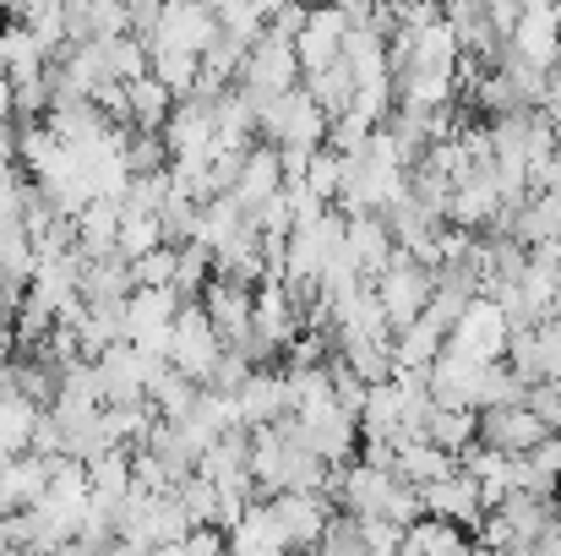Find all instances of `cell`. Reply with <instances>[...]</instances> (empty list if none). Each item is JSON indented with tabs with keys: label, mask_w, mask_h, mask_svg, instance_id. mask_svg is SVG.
Here are the masks:
<instances>
[{
	"label": "cell",
	"mask_w": 561,
	"mask_h": 556,
	"mask_svg": "<svg viewBox=\"0 0 561 556\" xmlns=\"http://www.w3.org/2000/svg\"><path fill=\"white\" fill-rule=\"evenodd\" d=\"M524 409H529L546 431H561V382H540V387H529Z\"/></svg>",
	"instance_id": "obj_37"
},
{
	"label": "cell",
	"mask_w": 561,
	"mask_h": 556,
	"mask_svg": "<svg viewBox=\"0 0 561 556\" xmlns=\"http://www.w3.org/2000/svg\"><path fill=\"white\" fill-rule=\"evenodd\" d=\"M535 350H540V376L561 382V322H535Z\"/></svg>",
	"instance_id": "obj_38"
},
{
	"label": "cell",
	"mask_w": 561,
	"mask_h": 556,
	"mask_svg": "<svg viewBox=\"0 0 561 556\" xmlns=\"http://www.w3.org/2000/svg\"><path fill=\"white\" fill-rule=\"evenodd\" d=\"M453 469H458V458L436 453L431 442H403V447L392 453V480H403L409 491H425V486L447 480Z\"/></svg>",
	"instance_id": "obj_21"
},
{
	"label": "cell",
	"mask_w": 561,
	"mask_h": 556,
	"mask_svg": "<svg viewBox=\"0 0 561 556\" xmlns=\"http://www.w3.org/2000/svg\"><path fill=\"white\" fill-rule=\"evenodd\" d=\"M289 425H295V436L306 442V453H317L328 469L350 464V453L360 447V420H355V415H344L333 398H328V404H317V409L289 415Z\"/></svg>",
	"instance_id": "obj_4"
},
{
	"label": "cell",
	"mask_w": 561,
	"mask_h": 556,
	"mask_svg": "<svg viewBox=\"0 0 561 556\" xmlns=\"http://www.w3.org/2000/svg\"><path fill=\"white\" fill-rule=\"evenodd\" d=\"M218 355H224V344H218V333H213L207 311H202V306H181L164 366L181 371V376L196 382V387H207V376H213V366H218Z\"/></svg>",
	"instance_id": "obj_5"
},
{
	"label": "cell",
	"mask_w": 561,
	"mask_h": 556,
	"mask_svg": "<svg viewBox=\"0 0 561 556\" xmlns=\"http://www.w3.org/2000/svg\"><path fill=\"white\" fill-rule=\"evenodd\" d=\"M234 404H240V425L245 431H267V425H278V420H289V393H284V371L262 366L245 376V387L234 393Z\"/></svg>",
	"instance_id": "obj_15"
},
{
	"label": "cell",
	"mask_w": 561,
	"mask_h": 556,
	"mask_svg": "<svg viewBox=\"0 0 561 556\" xmlns=\"http://www.w3.org/2000/svg\"><path fill=\"white\" fill-rule=\"evenodd\" d=\"M557 486H561V480H557Z\"/></svg>",
	"instance_id": "obj_41"
},
{
	"label": "cell",
	"mask_w": 561,
	"mask_h": 556,
	"mask_svg": "<svg viewBox=\"0 0 561 556\" xmlns=\"http://www.w3.org/2000/svg\"><path fill=\"white\" fill-rule=\"evenodd\" d=\"M207 284H213V251H202V246L191 240V246L175 251V284H170V290H175L181 306H196Z\"/></svg>",
	"instance_id": "obj_30"
},
{
	"label": "cell",
	"mask_w": 561,
	"mask_h": 556,
	"mask_svg": "<svg viewBox=\"0 0 561 556\" xmlns=\"http://www.w3.org/2000/svg\"><path fill=\"white\" fill-rule=\"evenodd\" d=\"M333 344H339L333 355L355 371L366 387H381L392 376V344H366V339H333Z\"/></svg>",
	"instance_id": "obj_29"
},
{
	"label": "cell",
	"mask_w": 561,
	"mask_h": 556,
	"mask_svg": "<svg viewBox=\"0 0 561 556\" xmlns=\"http://www.w3.org/2000/svg\"><path fill=\"white\" fill-rule=\"evenodd\" d=\"M181 552L186 556H224L229 546H224V530H191L186 541H181Z\"/></svg>",
	"instance_id": "obj_39"
},
{
	"label": "cell",
	"mask_w": 561,
	"mask_h": 556,
	"mask_svg": "<svg viewBox=\"0 0 561 556\" xmlns=\"http://www.w3.org/2000/svg\"><path fill=\"white\" fill-rule=\"evenodd\" d=\"M234 88L245 93V104H273V99L295 93V88H300L295 44H284V38L262 33V38L245 49V66H240V82H234Z\"/></svg>",
	"instance_id": "obj_1"
},
{
	"label": "cell",
	"mask_w": 561,
	"mask_h": 556,
	"mask_svg": "<svg viewBox=\"0 0 561 556\" xmlns=\"http://www.w3.org/2000/svg\"><path fill=\"white\" fill-rule=\"evenodd\" d=\"M447 333H436L425 317L409 322L403 333H392V371H431V361L442 355Z\"/></svg>",
	"instance_id": "obj_27"
},
{
	"label": "cell",
	"mask_w": 561,
	"mask_h": 556,
	"mask_svg": "<svg viewBox=\"0 0 561 556\" xmlns=\"http://www.w3.org/2000/svg\"><path fill=\"white\" fill-rule=\"evenodd\" d=\"M126 170H131V181H142V175H164V170H170V148H164V137H159V132H126Z\"/></svg>",
	"instance_id": "obj_32"
},
{
	"label": "cell",
	"mask_w": 561,
	"mask_h": 556,
	"mask_svg": "<svg viewBox=\"0 0 561 556\" xmlns=\"http://www.w3.org/2000/svg\"><path fill=\"white\" fill-rule=\"evenodd\" d=\"M82 469H88V497H93V508H99L104 519H115L121 502L131 497V447H110V453H99V458L82 464Z\"/></svg>",
	"instance_id": "obj_18"
},
{
	"label": "cell",
	"mask_w": 561,
	"mask_h": 556,
	"mask_svg": "<svg viewBox=\"0 0 561 556\" xmlns=\"http://www.w3.org/2000/svg\"><path fill=\"white\" fill-rule=\"evenodd\" d=\"M159 371H164V361H148V355H137L131 344L104 350V355L93 361L104 409H110V404H148V382H153Z\"/></svg>",
	"instance_id": "obj_7"
},
{
	"label": "cell",
	"mask_w": 561,
	"mask_h": 556,
	"mask_svg": "<svg viewBox=\"0 0 561 556\" xmlns=\"http://www.w3.org/2000/svg\"><path fill=\"white\" fill-rule=\"evenodd\" d=\"M131 279H137V290H170L175 284V246H159L142 262H131Z\"/></svg>",
	"instance_id": "obj_35"
},
{
	"label": "cell",
	"mask_w": 561,
	"mask_h": 556,
	"mask_svg": "<svg viewBox=\"0 0 561 556\" xmlns=\"http://www.w3.org/2000/svg\"><path fill=\"white\" fill-rule=\"evenodd\" d=\"M306 191H311L322 207L339 202V191H344V159H339L333 148H317V154H311V164H306Z\"/></svg>",
	"instance_id": "obj_34"
},
{
	"label": "cell",
	"mask_w": 561,
	"mask_h": 556,
	"mask_svg": "<svg viewBox=\"0 0 561 556\" xmlns=\"http://www.w3.org/2000/svg\"><path fill=\"white\" fill-rule=\"evenodd\" d=\"M159 137H164L170 159H207L213 154V137H218L213 104L207 99H175V110H170V121H164Z\"/></svg>",
	"instance_id": "obj_13"
},
{
	"label": "cell",
	"mask_w": 561,
	"mask_h": 556,
	"mask_svg": "<svg viewBox=\"0 0 561 556\" xmlns=\"http://www.w3.org/2000/svg\"><path fill=\"white\" fill-rule=\"evenodd\" d=\"M196 382H186L181 371H159L153 382H148V409H153V420H164V425H181L191 415V404H196Z\"/></svg>",
	"instance_id": "obj_25"
},
{
	"label": "cell",
	"mask_w": 561,
	"mask_h": 556,
	"mask_svg": "<svg viewBox=\"0 0 561 556\" xmlns=\"http://www.w3.org/2000/svg\"><path fill=\"white\" fill-rule=\"evenodd\" d=\"M218 38V16L213 5H159V27L148 44H164V49H186V55H207V44Z\"/></svg>",
	"instance_id": "obj_14"
},
{
	"label": "cell",
	"mask_w": 561,
	"mask_h": 556,
	"mask_svg": "<svg viewBox=\"0 0 561 556\" xmlns=\"http://www.w3.org/2000/svg\"><path fill=\"white\" fill-rule=\"evenodd\" d=\"M164 235H159V218H137V213H121V229H115V257L126 262H142L148 251H159Z\"/></svg>",
	"instance_id": "obj_33"
},
{
	"label": "cell",
	"mask_w": 561,
	"mask_h": 556,
	"mask_svg": "<svg viewBox=\"0 0 561 556\" xmlns=\"http://www.w3.org/2000/svg\"><path fill=\"white\" fill-rule=\"evenodd\" d=\"M224 546H229V556H295L267 502H251V508L240 513V524L224 535Z\"/></svg>",
	"instance_id": "obj_19"
},
{
	"label": "cell",
	"mask_w": 561,
	"mask_h": 556,
	"mask_svg": "<svg viewBox=\"0 0 561 556\" xmlns=\"http://www.w3.org/2000/svg\"><path fill=\"white\" fill-rule=\"evenodd\" d=\"M175 317H181L175 290H131V300H126V344L137 355H148V361H164Z\"/></svg>",
	"instance_id": "obj_3"
},
{
	"label": "cell",
	"mask_w": 561,
	"mask_h": 556,
	"mask_svg": "<svg viewBox=\"0 0 561 556\" xmlns=\"http://www.w3.org/2000/svg\"><path fill=\"white\" fill-rule=\"evenodd\" d=\"M546 436H557V431H546L529 409H485L474 442L491 447V453H502V458H524V453H535Z\"/></svg>",
	"instance_id": "obj_12"
},
{
	"label": "cell",
	"mask_w": 561,
	"mask_h": 556,
	"mask_svg": "<svg viewBox=\"0 0 561 556\" xmlns=\"http://www.w3.org/2000/svg\"><path fill=\"white\" fill-rule=\"evenodd\" d=\"M431 284H436V273H425V268L409 262L403 251L381 268L371 295H376V306L387 311V328H392V333H403L409 322H420V311H425V300H431Z\"/></svg>",
	"instance_id": "obj_2"
},
{
	"label": "cell",
	"mask_w": 561,
	"mask_h": 556,
	"mask_svg": "<svg viewBox=\"0 0 561 556\" xmlns=\"http://www.w3.org/2000/svg\"><path fill=\"white\" fill-rule=\"evenodd\" d=\"M344 38H350V22H344L339 5H328V11H306V27H300V38H295L300 82L317 77V71H328V66L344 55Z\"/></svg>",
	"instance_id": "obj_10"
},
{
	"label": "cell",
	"mask_w": 561,
	"mask_h": 556,
	"mask_svg": "<svg viewBox=\"0 0 561 556\" xmlns=\"http://www.w3.org/2000/svg\"><path fill=\"white\" fill-rule=\"evenodd\" d=\"M284 191V170H278V148H267V143H256L251 154H245V164H240V181H234V207L245 213V218H256L273 196Z\"/></svg>",
	"instance_id": "obj_16"
},
{
	"label": "cell",
	"mask_w": 561,
	"mask_h": 556,
	"mask_svg": "<svg viewBox=\"0 0 561 556\" xmlns=\"http://www.w3.org/2000/svg\"><path fill=\"white\" fill-rule=\"evenodd\" d=\"M507 55H518L535 71H551L561 60V5H524L507 38Z\"/></svg>",
	"instance_id": "obj_9"
},
{
	"label": "cell",
	"mask_w": 561,
	"mask_h": 556,
	"mask_svg": "<svg viewBox=\"0 0 561 556\" xmlns=\"http://www.w3.org/2000/svg\"><path fill=\"white\" fill-rule=\"evenodd\" d=\"M524 398H529V387L513 371L491 366L485 382H480V393H474V415H485V409H524Z\"/></svg>",
	"instance_id": "obj_31"
},
{
	"label": "cell",
	"mask_w": 561,
	"mask_h": 556,
	"mask_svg": "<svg viewBox=\"0 0 561 556\" xmlns=\"http://www.w3.org/2000/svg\"><path fill=\"white\" fill-rule=\"evenodd\" d=\"M126 110H131V126H137V132H164L175 99H170L153 77H137V82H126Z\"/></svg>",
	"instance_id": "obj_28"
},
{
	"label": "cell",
	"mask_w": 561,
	"mask_h": 556,
	"mask_svg": "<svg viewBox=\"0 0 561 556\" xmlns=\"http://www.w3.org/2000/svg\"><path fill=\"white\" fill-rule=\"evenodd\" d=\"M474 436H480V415H474V409H436V404H431V415H425V442H431L436 453L463 458V453L474 447Z\"/></svg>",
	"instance_id": "obj_22"
},
{
	"label": "cell",
	"mask_w": 561,
	"mask_h": 556,
	"mask_svg": "<svg viewBox=\"0 0 561 556\" xmlns=\"http://www.w3.org/2000/svg\"><path fill=\"white\" fill-rule=\"evenodd\" d=\"M131 290H137V279H131V262L126 257L82 262V284H77L82 306H121V300H131Z\"/></svg>",
	"instance_id": "obj_20"
},
{
	"label": "cell",
	"mask_w": 561,
	"mask_h": 556,
	"mask_svg": "<svg viewBox=\"0 0 561 556\" xmlns=\"http://www.w3.org/2000/svg\"><path fill=\"white\" fill-rule=\"evenodd\" d=\"M44 66H49V55H44V44H38L33 33H22L16 22H11V27H0V77H5L11 88H22V82L44 77Z\"/></svg>",
	"instance_id": "obj_23"
},
{
	"label": "cell",
	"mask_w": 561,
	"mask_h": 556,
	"mask_svg": "<svg viewBox=\"0 0 561 556\" xmlns=\"http://www.w3.org/2000/svg\"><path fill=\"white\" fill-rule=\"evenodd\" d=\"M420 513H425V519H436V524H453V530H474V524L485 519V508H480V486H474V475H463V469H453L447 480H436V486H425V491H420Z\"/></svg>",
	"instance_id": "obj_11"
},
{
	"label": "cell",
	"mask_w": 561,
	"mask_h": 556,
	"mask_svg": "<svg viewBox=\"0 0 561 556\" xmlns=\"http://www.w3.org/2000/svg\"><path fill=\"white\" fill-rule=\"evenodd\" d=\"M344 251L355 257V268H360V279L376 284L381 279V268L398 257V246H392V229H387V218H344Z\"/></svg>",
	"instance_id": "obj_17"
},
{
	"label": "cell",
	"mask_w": 561,
	"mask_h": 556,
	"mask_svg": "<svg viewBox=\"0 0 561 556\" xmlns=\"http://www.w3.org/2000/svg\"><path fill=\"white\" fill-rule=\"evenodd\" d=\"M267 508H273V519H278V530H284V541H289V552H311V546H322V535H328V524H333V502L328 497H317V491H278V497H267Z\"/></svg>",
	"instance_id": "obj_8"
},
{
	"label": "cell",
	"mask_w": 561,
	"mask_h": 556,
	"mask_svg": "<svg viewBox=\"0 0 561 556\" xmlns=\"http://www.w3.org/2000/svg\"><path fill=\"white\" fill-rule=\"evenodd\" d=\"M115 229H121V207L115 202H88L77 213V251H82V262L115 257Z\"/></svg>",
	"instance_id": "obj_24"
},
{
	"label": "cell",
	"mask_w": 561,
	"mask_h": 556,
	"mask_svg": "<svg viewBox=\"0 0 561 556\" xmlns=\"http://www.w3.org/2000/svg\"><path fill=\"white\" fill-rule=\"evenodd\" d=\"M557 66H561V60H557Z\"/></svg>",
	"instance_id": "obj_42"
},
{
	"label": "cell",
	"mask_w": 561,
	"mask_h": 556,
	"mask_svg": "<svg viewBox=\"0 0 561 556\" xmlns=\"http://www.w3.org/2000/svg\"><path fill=\"white\" fill-rule=\"evenodd\" d=\"M240 229H245V213L234 207V196H207V202L196 207V246H202V251L229 246Z\"/></svg>",
	"instance_id": "obj_26"
},
{
	"label": "cell",
	"mask_w": 561,
	"mask_h": 556,
	"mask_svg": "<svg viewBox=\"0 0 561 556\" xmlns=\"http://www.w3.org/2000/svg\"><path fill=\"white\" fill-rule=\"evenodd\" d=\"M355 535H360L366 556H398L403 552V530L387 524V519H355Z\"/></svg>",
	"instance_id": "obj_36"
},
{
	"label": "cell",
	"mask_w": 561,
	"mask_h": 556,
	"mask_svg": "<svg viewBox=\"0 0 561 556\" xmlns=\"http://www.w3.org/2000/svg\"><path fill=\"white\" fill-rule=\"evenodd\" d=\"M11 121H16V110H11V82L0 77V132H5Z\"/></svg>",
	"instance_id": "obj_40"
},
{
	"label": "cell",
	"mask_w": 561,
	"mask_h": 556,
	"mask_svg": "<svg viewBox=\"0 0 561 556\" xmlns=\"http://www.w3.org/2000/svg\"><path fill=\"white\" fill-rule=\"evenodd\" d=\"M507 317L496 311V300H469L463 306V317L453 322V333H447V350H458V355H469V361H480V366H502L507 361Z\"/></svg>",
	"instance_id": "obj_6"
}]
</instances>
